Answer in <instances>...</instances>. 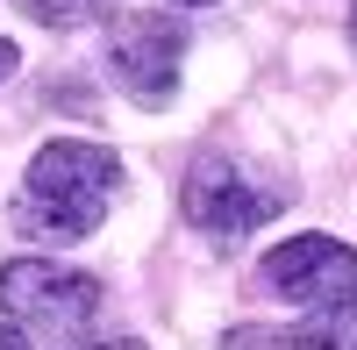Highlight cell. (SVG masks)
<instances>
[{"mask_svg":"<svg viewBox=\"0 0 357 350\" xmlns=\"http://www.w3.org/2000/svg\"><path fill=\"white\" fill-rule=\"evenodd\" d=\"M178 65H186V29H178V15H122L107 36V72L114 86L136 100V107H172L178 93Z\"/></svg>","mask_w":357,"mask_h":350,"instance_id":"cell-4","label":"cell"},{"mask_svg":"<svg viewBox=\"0 0 357 350\" xmlns=\"http://www.w3.org/2000/svg\"><path fill=\"white\" fill-rule=\"evenodd\" d=\"M86 350H143L136 336H107V343H86Z\"/></svg>","mask_w":357,"mask_h":350,"instance_id":"cell-10","label":"cell"},{"mask_svg":"<svg viewBox=\"0 0 357 350\" xmlns=\"http://www.w3.org/2000/svg\"><path fill=\"white\" fill-rule=\"evenodd\" d=\"M15 65H22V50H15V43H8V36H0V79H8V72H15Z\"/></svg>","mask_w":357,"mask_h":350,"instance_id":"cell-9","label":"cell"},{"mask_svg":"<svg viewBox=\"0 0 357 350\" xmlns=\"http://www.w3.org/2000/svg\"><path fill=\"white\" fill-rule=\"evenodd\" d=\"M172 8H215V0H172Z\"/></svg>","mask_w":357,"mask_h":350,"instance_id":"cell-11","label":"cell"},{"mask_svg":"<svg viewBox=\"0 0 357 350\" xmlns=\"http://www.w3.org/2000/svg\"><path fill=\"white\" fill-rule=\"evenodd\" d=\"M0 350H36V343H29V329H15V322H0Z\"/></svg>","mask_w":357,"mask_h":350,"instance_id":"cell-8","label":"cell"},{"mask_svg":"<svg viewBox=\"0 0 357 350\" xmlns=\"http://www.w3.org/2000/svg\"><path fill=\"white\" fill-rule=\"evenodd\" d=\"M15 8L29 22H43V29H79V22H100L114 0H15Z\"/></svg>","mask_w":357,"mask_h":350,"instance_id":"cell-7","label":"cell"},{"mask_svg":"<svg viewBox=\"0 0 357 350\" xmlns=\"http://www.w3.org/2000/svg\"><path fill=\"white\" fill-rule=\"evenodd\" d=\"M0 314L29 336H79L100 314V279L50 257H8L0 265Z\"/></svg>","mask_w":357,"mask_h":350,"instance_id":"cell-2","label":"cell"},{"mask_svg":"<svg viewBox=\"0 0 357 350\" xmlns=\"http://www.w3.org/2000/svg\"><path fill=\"white\" fill-rule=\"evenodd\" d=\"M350 36H357V15H350Z\"/></svg>","mask_w":357,"mask_h":350,"instance_id":"cell-12","label":"cell"},{"mask_svg":"<svg viewBox=\"0 0 357 350\" xmlns=\"http://www.w3.org/2000/svg\"><path fill=\"white\" fill-rule=\"evenodd\" d=\"M114 186H122V158L100 151V143L57 136L29 158V179L15 200V229L29 243H79L93 236L114 208Z\"/></svg>","mask_w":357,"mask_h":350,"instance_id":"cell-1","label":"cell"},{"mask_svg":"<svg viewBox=\"0 0 357 350\" xmlns=\"http://www.w3.org/2000/svg\"><path fill=\"white\" fill-rule=\"evenodd\" d=\"M257 279L272 286L279 300H301V307H336L357 294V250L336 236H286L279 250H264Z\"/></svg>","mask_w":357,"mask_h":350,"instance_id":"cell-5","label":"cell"},{"mask_svg":"<svg viewBox=\"0 0 357 350\" xmlns=\"http://www.w3.org/2000/svg\"><path fill=\"white\" fill-rule=\"evenodd\" d=\"M229 350H357V294L336 307H314L293 329H236Z\"/></svg>","mask_w":357,"mask_h":350,"instance_id":"cell-6","label":"cell"},{"mask_svg":"<svg viewBox=\"0 0 357 350\" xmlns=\"http://www.w3.org/2000/svg\"><path fill=\"white\" fill-rule=\"evenodd\" d=\"M178 208H186V222L200 229V236L243 243L250 229H264V222L286 208V193L264 186V179H250V172L229 165V158H200L186 172V186H178Z\"/></svg>","mask_w":357,"mask_h":350,"instance_id":"cell-3","label":"cell"}]
</instances>
